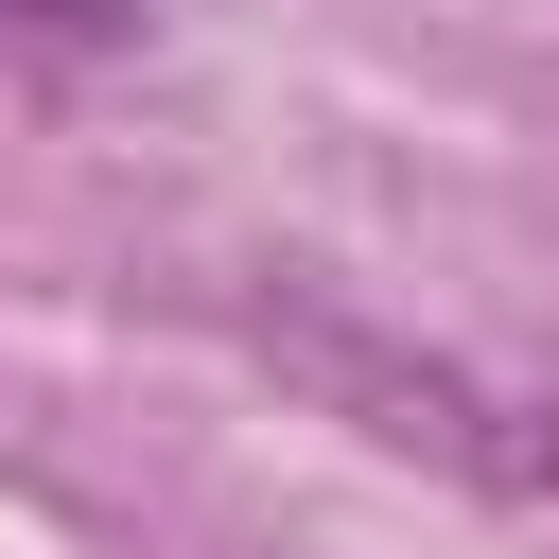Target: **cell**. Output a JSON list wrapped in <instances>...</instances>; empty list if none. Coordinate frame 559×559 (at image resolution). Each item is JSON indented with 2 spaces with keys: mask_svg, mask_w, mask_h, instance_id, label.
Instances as JSON below:
<instances>
[{
  "mask_svg": "<svg viewBox=\"0 0 559 559\" xmlns=\"http://www.w3.org/2000/svg\"><path fill=\"white\" fill-rule=\"evenodd\" d=\"M140 17H157V0H0V35H17V52H122Z\"/></svg>",
  "mask_w": 559,
  "mask_h": 559,
  "instance_id": "cell-2",
  "label": "cell"
},
{
  "mask_svg": "<svg viewBox=\"0 0 559 559\" xmlns=\"http://www.w3.org/2000/svg\"><path fill=\"white\" fill-rule=\"evenodd\" d=\"M245 332L349 419V437H384V454H437L454 489H489V507H559V402L542 384H489V367H454V349H402V332H367V314H332L314 280H262L245 297Z\"/></svg>",
  "mask_w": 559,
  "mask_h": 559,
  "instance_id": "cell-1",
  "label": "cell"
}]
</instances>
